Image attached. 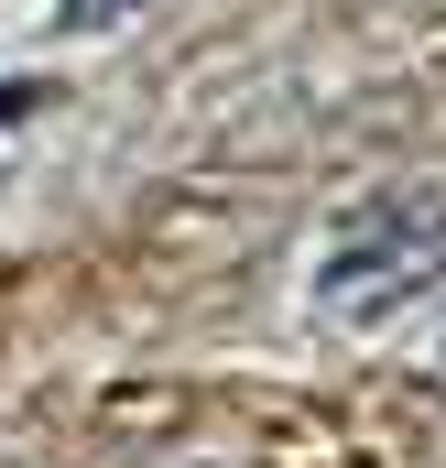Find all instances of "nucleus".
I'll list each match as a JSON object with an SVG mask.
<instances>
[{"label":"nucleus","instance_id":"obj_1","mask_svg":"<svg viewBox=\"0 0 446 468\" xmlns=\"http://www.w3.org/2000/svg\"><path fill=\"white\" fill-rule=\"evenodd\" d=\"M436 272H446V207H381V218H359V229L337 239V261H327L316 294L348 305V316H381V305H403Z\"/></svg>","mask_w":446,"mask_h":468},{"label":"nucleus","instance_id":"obj_2","mask_svg":"<svg viewBox=\"0 0 446 468\" xmlns=\"http://www.w3.org/2000/svg\"><path fill=\"white\" fill-rule=\"evenodd\" d=\"M0 110H22V99H11V88H0Z\"/></svg>","mask_w":446,"mask_h":468}]
</instances>
